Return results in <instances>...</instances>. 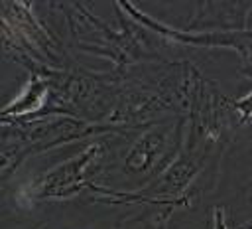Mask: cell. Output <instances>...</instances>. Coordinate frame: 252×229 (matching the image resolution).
I'll return each mask as SVG.
<instances>
[{
  "label": "cell",
  "mask_w": 252,
  "mask_h": 229,
  "mask_svg": "<svg viewBox=\"0 0 252 229\" xmlns=\"http://www.w3.org/2000/svg\"><path fill=\"white\" fill-rule=\"evenodd\" d=\"M2 176L6 178L16 170L22 160L32 154L57 148L67 142H75L87 136L118 130L110 124H93L71 114H41L32 120L14 118L2 120Z\"/></svg>",
  "instance_id": "obj_1"
},
{
  "label": "cell",
  "mask_w": 252,
  "mask_h": 229,
  "mask_svg": "<svg viewBox=\"0 0 252 229\" xmlns=\"http://www.w3.org/2000/svg\"><path fill=\"white\" fill-rule=\"evenodd\" d=\"M106 146L104 142H93L89 144L81 154L57 164L51 168L45 176H41L33 188H32V199H71L85 190L94 191L96 184L91 182V168H98Z\"/></svg>",
  "instance_id": "obj_2"
},
{
  "label": "cell",
  "mask_w": 252,
  "mask_h": 229,
  "mask_svg": "<svg viewBox=\"0 0 252 229\" xmlns=\"http://www.w3.org/2000/svg\"><path fill=\"white\" fill-rule=\"evenodd\" d=\"M118 6L142 28L154 30L158 36H161L167 41L179 43V45H193V47H230L236 49L242 65H246L252 59V28L246 30H230V32H189V30H177L169 28L161 22H156L154 18L140 12L132 2H118Z\"/></svg>",
  "instance_id": "obj_3"
},
{
  "label": "cell",
  "mask_w": 252,
  "mask_h": 229,
  "mask_svg": "<svg viewBox=\"0 0 252 229\" xmlns=\"http://www.w3.org/2000/svg\"><path fill=\"white\" fill-rule=\"evenodd\" d=\"M252 2H199L195 18L189 22V32H230L246 30Z\"/></svg>",
  "instance_id": "obj_4"
},
{
  "label": "cell",
  "mask_w": 252,
  "mask_h": 229,
  "mask_svg": "<svg viewBox=\"0 0 252 229\" xmlns=\"http://www.w3.org/2000/svg\"><path fill=\"white\" fill-rule=\"evenodd\" d=\"M51 95L49 83L43 75L39 73H32L30 79L26 81V85L22 87V91L18 93L16 99H12L4 109H2V120L12 118H35L41 114V109L45 107L47 99Z\"/></svg>",
  "instance_id": "obj_5"
},
{
  "label": "cell",
  "mask_w": 252,
  "mask_h": 229,
  "mask_svg": "<svg viewBox=\"0 0 252 229\" xmlns=\"http://www.w3.org/2000/svg\"><path fill=\"white\" fill-rule=\"evenodd\" d=\"M232 109L238 114V122L240 124L248 122L252 118V89L246 95H242L238 99H232Z\"/></svg>",
  "instance_id": "obj_6"
},
{
  "label": "cell",
  "mask_w": 252,
  "mask_h": 229,
  "mask_svg": "<svg viewBox=\"0 0 252 229\" xmlns=\"http://www.w3.org/2000/svg\"><path fill=\"white\" fill-rule=\"evenodd\" d=\"M213 229H252V221L242 223V225H236V227H228L224 209L222 207H215L213 209Z\"/></svg>",
  "instance_id": "obj_7"
},
{
  "label": "cell",
  "mask_w": 252,
  "mask_h": 229,
  "mask_svg": "<svg viewBox=\"0 0 252 229\" xmlns=\"http://www.w3.org/2000/svg\"><path fill=\"white\" fill-rule=\"evenodd\" d=\"M242 71H244V73H246V75L252 79V59H250L246 65H242Z\"/></svg>",
  "instance_id": "obj_8"
}]
</instances>
